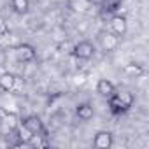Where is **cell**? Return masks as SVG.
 <instances>
[{"label":"cell","mask_w":149,"mask_h":149,"mask_svg":"<svg viewBox=\"0 0 149 149\" xmlns=\"http://www.w3.org/2000/svg\"><path fill=\"white\" fill-rule=\"evenodd\" d=\"M133 102H135V97H133V93H130V91H114L111 97H109V105H111V109H112V112H116V114H119V112H126L132 105H133Z\"/></svg>","instance_id":"6da1fadb"},{"label":"cell","mask_w":149,"mask_h":149,"mask_svg":"<svg viewBox=\"0 0 149 149\" xmlns=\"http://www.w3.org/2000/svg\"><path fill=\"white\" fill-rule=\"evenodd\" d=\"M13 54H14V58H16V61H19V63H28V61H33L35 60V56H37V53H35V47L33 46H30V44H18V46H14L13 47Z\"/></svg>","instance_id":"7a4b0ae2"},{"label":"cell","mask_w":149,"mask_h":149,"mask_svg":"<svg viewBox=\"0 0 149 149\" xmlns=\"http://www.w3.org/2000/svg\"><path fill=\"white\" fill-rule=\"evenodd\" d=\"M70 54H74V56L79 58V60L88 61V60H91L95 56V46L90 40H79L76 46L72 47V53Z\"/></svg>","instance_id":"3957f363"},{"label":"cell","mask_w":149,"mask_h":149,"mask_svg":"<svg viewBox=\"0 0 149 149\" xmlns=\"http://www.w3.org/2000/svg\"><path fill=\"white\" fill-rule=\"evenodd\" d=\"M98 42H100V46H102L104 51L112 53V51L118 49V46H119V37L114 35L112 32H105V30H104V32L98 33Z\"/></svg>","instance_id":"277c9868"},{"label":"cell","mask_w":149,"mask_h":149,"mask_svg":"<svg viewBox=\"0 0 149 149\" xmlns=\"http://www.w3.org/2000/svg\"><path fill=\"white\" fill-rule=\"evenodd\" d=\"M111 32L118 37H125L128 32V21L123 14H114L111 18Z\"/></svg>","instance_id":"5b68a950"},{"label":"cell","mask_w":149,"mask_h":149,"mask_svg":"<svg viewBox=\"0 0 149 149\" xmlns=\"http://www.w3.org/2000/svg\"><path fill=\"white\" fill-rule=\"evenodd\" d=\"M112 144H114V137H112V133L107 132V130L98 132V133L95 135V139H93V146H95L97 149H109V147H112Z\"/></svg>","instance_id":"8992f818"},{"label":"cell","mask_w":149,"mask_h":149,"mask_svg":"<svg viewBox=\"0 0 149 149\" xmlns=\"http://www.w3.org/2000/svg\"><path fill=\"white\" fill-rule=\"evenodd\" d=\"M21 125H23V126H26L32 133H40V132H44V125H42L40 118H39V116H33V114H32V116L23 118Z\"/></svg>","instance_id":"52a82bcc"},{"label":"cell","mask_w":149,"mask_h":149,"mask_svg":"<svg viewBox=\"0 0 149 149\" xmlns=\"http://www.w3.org/2000/svg\"><path fill=\"white\" fill-rule=\"evenodd\" d=\"M116 91V86H114V83L112 81H109V79H100L98 83H97V93L100 95V97H105V98H109L112 93Z\"/></svg>","instance_id":"ba28073f"},{"label":"cell","mask_w":149,"mask_h":149,"mask_svg":"<svg viewBox=\"0 0 149 149\" xmlns=\"http://www.w3.org/2000/svg\"><path fill=\"white\" fill-rule=\"evenodd\" d=\"M76 114H77V118H79L81 121H90V119L95 116V109H93L91 104L84 102V104H79V105L76 107Z\"/></svg>","instance_id":"9c48e42d"},{"label":"cell","mask_w":149,"mask_h":149,"mask_svg":"<svg viewBox=\"0 0 149 149\" xmlns=\"http://www.w3.org/2000/svg\"><path fill=\"white\" fill-rule=\"evenodd\" d=\"M91 7L90 0H68V9H72L76 14H86Z\"/></svg>","instance_id":"30bf717a"},{"label":"cell","mask_w":149,"mask_h":149,"mask_svg":"<svg viewBox=\"0 0 149 149\" xmlns=\"http://www.w3.org/2000/svg\"><path fill=\"white\" fill-rule=\"evenodd\" d=\"M123 70H125L126 76L132 77V79H137V77H140L142 74H144V67H142L140 63H137V61H130V63H126Z\"/></svg>","instance_id":"8fae6325"},{"label":"cell","mask_w":149,"mask_h":149,"mask_svg":"<svg viewBox=\"0 0 149 149\" xmlns=\"http://www.w3.org/2000/svg\"><path fill=\"white\" fill-rule=\"evenodd\" d=\"M14 77H16V74H13V72H2V74H0V90L9 93L13 90Z\"/></svg>","instance_id":"7c38bea8"},{"label":"cell","mask_w":149,"mask_h":149,"mask_svg":"<svg viewBox=\"0 0 149 149\" xmlns=\"http://www.w3.org/2000/svg\"><path fill=\"white\" fill-rule=\"evenodd\" d=\"M102 2H104V9L107 13H114V14H123L125 16L123 0H102Z\"/></svg>","instance_id":"4fadbf2b"},{"label":"cell","mask_w":149,"mask_h":149,"mask_svg":"<svg viewBox=\"0 0 149 149\" xmlns=\"http://www.w3.org/2000/svg\"><path fill=\"white\" fill-rule=\"evenodd\" d=\"M51 35H53V39H54V42H56V44H60V42H63V40H67V39H68V33H67L65 26H61V25L53 26Z\"/></svg>","instance_id":"5bb4252c"},{"label":"cell","mask_w":149,"mask_h":149,"mask_svg":"<svg viewBox=\"0 0 149 149\" xmlns=\"http://www.w3.org/2000/svg\"><path fill=\"white\" fill-rule=\"evenodd\" d=\"M14 132H16V137H18V140H21V142H25V144L28 146V140H30V137H32L33 133H32V132H30L26 126H23L21 123H19V125L14 128Z\"/></svg>","instance_id":"9a60e30c"},{"label":"cell","mask_w":149,"mask_h":149,"mask_svg":"<svg viewBox=\"0 0 149 149\" xmlns=\"http://www.w3.org/2000/svg\"><path fill=\"white\" fill-rule=\"evenodd\" d=\"M28 146H30V147H46V146H47V140H46L44 132L33 133V135L30 137V140H28Z\"/></svg>","instance_id":"2e32d148"},{"label":"cell","mask_w":149,"mask_h":149,"mask_svg":"<svg viewBox=\"0 0 149 149\" xmlns=\"http://www.w3.org/2000/svg\"><path fill=\"white\" fill-rule=\"evenodd\" d=\"M11 6L14 9V13L18 14H26L30 9V0H11Z\"/></svg>","instance_id":"e0dca14e"},{"label":"cell","mask_w":149,"mask_h":149,"mask_svg":"<svg viewBox=\"0 0 149 149\" xmlns=\"http://www.w3.org/2000/svg\"><path fill=\"white\" fill-rule=\"evenodd\" d=\"M86 79H88V76H86V72H83V70H76L72 74V84L76 86V88H81V86H84L86 84Z\"/></svg>","instance_id":"ac0fdd59"},{"label":"cell","mask_w":149,"mask_h":149,"mask_svg":"<svg viewBox=\"0 0 149 149\" xmlns=\"http://www.w3.org/2000/svg\"><path fill=\"white\" fill-rule=\"evenodd\" d=\"M23 90H25V77H23V76H16V77H14L13 90H11L9 93H13V95H21Z\"/></svg>","instance_id":"d6986e66"},{"label":"cell","mask_w":149,"mask_h":149,"mask_svg":"<svg viewBox=\"0 0 149 149\" xmlns=\"http://www.w3.org/2000/svg\"><path fill=\"white\" fill-rule=\"evenodd\" d=\"M9 32V23L4 16H0V35H6Z\"/></svg>","instance_id":"ffe728a7"},{"label":"cell","mask_w":149,"mask_h":149,"mask_svg":"<svg viewBox=\"0 0 149 149\" xmlns=\"http://www.w3.org/2000/svg\"><path fill=\"white\" fill-rule=\"evenodd\" d=\"M88 28H90V23H88L86 19H81V21L77 23V32H79V33H84V32H88Z\"/></svg>","instance_id":"44dd1931"},{"label":"cell","mask_w":149,"mask_h":149,"mask_svg":"<svg viewBox=\"0 0 149 149\" xmlns=\"http://www.w3.org/2000/svg\"><path fill=\"white\" fill-rule=\"evenodd\" d=\"M7 63V53L4 47H0V67H4Z\"/></svg>","instance_id":"7402d4cb"},{"label":"cell","mask_w":149,"mask_h":149,"mask_svg":"<svg viewBox=\"0 0 149 149\" xmlns=\"http://www.w3.org/2000/svg\"><path fill=\"white\" fill-rule=\"evenodd\" d=\"M6 116H7V111H6V107H0V121H2Z\"/></svg>","instance_id":"603a6c76"},{"label":"cell","mask_w":149,"mask_h":149,"mask_svg":"<svg viewBox=\"0 0 149 149\" xmlns=\"http://www.w3.org/2000/svg\"><path fill=\"white\" fill-rule=\"evenodd\" d=\"M90 2H91V4H100L102 0H90Z\"/></svg>","instance_id":"cb8c5ba5"}]
</instances>
